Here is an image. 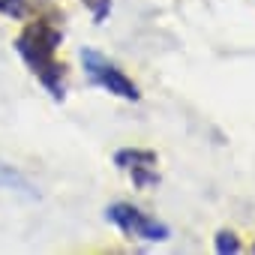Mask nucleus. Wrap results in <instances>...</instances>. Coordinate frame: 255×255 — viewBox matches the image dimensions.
<instances>
[{
  "mask_svg": "<svg viewBox=\"0 0 255 255\" xmlns=\"http://www.w3.org/2000/svg\"><path fill=\"white\" fill-rule=\"evenodd\" d=\"M60 42H63V30L45 18L30 21L15 39V51L21 54V60L30 66V72L54 99L66 96V66L57 60Z\"/></svg>",
  "mask_w": 255,
  "mask_h": 255,
  "instance_id": "obj_1",
  "label": "nucleus"
},
{
  "mask_svg": "<svg viewBox=\"0 0 255 255\" xmlns=\"http://www.w3.org/2000/svg\"><path fill=\"white\" fill-rule=\"evenodd\" d=\"M81 63H84V72L87 78L108 90L111 96H120V99H129V102H138L141 93H138V84L126 75L123 69H117V63H111L105 54H99L96 48H81Z\"/></svg>",
  "mask_w": 255,
  "mask_h": 255,
  "instance_id": "obj_2",
  "label": "nucleus"
},
{
  "mask_svg": "<svg viewBox=\"0 0 255 255\" xmlns=\"http://www.w3.org/2000/svg\"><path fill=\"white\" fill-rule=\"evenodd\" d=\"M105 216L126 234V237H135V240H150V243H162L171 237V228L153 216H147L144 210H138L135 204H126L117 201L105 210Z\"/></svg>",
  "mask_w": 255,
  "mask_h": 255,
  "instance_id": "obj_3",
  "label": "nucleus"
},
{
  "mask_svg": "<svg viewBox=\"0 0 255 255\" xmlns=\"http://www.w3.org/2000/svg\"><path fill=\"white\" fill-rule=\"evenodd\" d=\"M114 162H117V168L129 171V174H132V183L141 186V189L159 183V174H156V153H153V150H141V147L117 150V153H114Z\"/></svg>",
  "mask_w": 255,
  "mask_h": 255,
  "instance_id": "obj_4",
  "label": "nucleus"
},
{
  "mask_svg": "<svg viewBox=\"0 0 255 255\" xmlns=\"http://www.w3.org/2000/svg\"><path fill=\"white\" fill-rule=\"evenodd\" d=\"M216 252H219V255H234V252H240L237 237H234L231 231H219V234H216Z\"/></svg>",
  "mask_w": 255,
  "mask_h": 255,
  "instance_id": "obj_5",
  "label": "nucleus"
},
{
  "mask_svg": "<svg viewBox=\"0 0 255 255\" xmlns=\"http://www.w3.org/2000/svg\"><path fill=\"white\" fill-rule=\"evenodd\" d=\"M81 3L93 12V21L96 24H102L108 18V12H111V0H81Z\"/></svg>",
  "mask_w": 255,
  "mask_h": 255,
  "instance_id": "obj_6",
  "label": "nucleus"
},
{
  "mask_svg": "<svg viewBox=\"0 0 255 255\" xmlns=\"http://www.w3.org/2000/svg\"><path fill=\"white\" fill-rule=\"evenodd\" d=\"M0 12L9 18H24L27 15V0H0Z\"/></svg>",
  "mask_w": 255,
  "mask_h": 255,
  "instance_id": "obj_7",
  "label": "nucleus"
}]
</instances>
